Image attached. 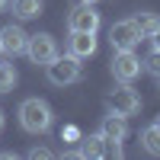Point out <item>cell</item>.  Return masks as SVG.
<instances>
[{"label":"cell","mask_w":160,"mask_h":160,"mask_svg":"<svg viewBox=\"0 0 160 160\" xmlns=\"http://www.w3.org/2000/svg\"><path fill=\"white\" fill-rule=\"evenodd\" d=\"M45 77H48V83L51 87H71L77 83L80 77H83V71H80V61L71 58V55H55L48 64H45Z\"/></svg>","instance_id":"obj_2"},{"label":"cell","mask_w":160,"mask_h":160,"mask_svg":"<svg viewBox=\"0 0 160 160\" xmlns=\"http://www.w3.org/2000/svg\"><path fill=\"white\" fill-rule=\"evenodd\" d=\"M0 128H3V112H0Z\"/></svg>","instance_id":"obj_20"},{"label":"cell","mask_w":160,"mask_h":160,"mask_svg":"<svg viewBox=\"0 0 160 160\" xmlns=\"http://www.w3.org/2000/svg\"><path fill=\"white\" fill-rule=\"evenodd\" d=\"M68 55L83 61L96 55V32H71L68 35Z\"/></svg>","instance_id":"obj_9"},{"label":"cell","mask_w":160,"mask_h":160,"mask_svg":"<svg viewBox=\"0 0 160 160\" xmlns=\"http://www.w3.org/2000/svg\"><path fill=\"white\" fill-rule=\"evenodd\" d=\"M29 157H32V160H48V157H55V154H51L48 148H32V151H29Z\"/></svg>","instance_id":"obj_17"},{"label":"cell","mask_w":160,"mask_h":160,"mask_svg":"<svg viewBox=\"0 0 160 160\" xmlns=\"http://www.w3.org/2000/svg\"><path fill=\"white\" fill-rule=\"evenodd\" d=\"M148 42H151L154 48H160V26H157V29H154V32L148 35Z\"/></svg>","instance_id":"obj_18"},{"label":"cell","mask_w":160,"mask_h":160,"mask_svg":"<svg viewBox=\"0 0 160 160\" xmlns=\"http://www.w3.org/2000/svg\"><path fill=\"white\" fill-rule=\"evenodd\" d=\"M26 42H29V35H26L22 26L10 22V26H3V29H0V51H3V55H10V58L26 55Z\"/></svg>","instance_id":"obj_8"},{"label":"cell","mask_w":160,"mask_h":160,"mask_svg":"<svg viewBox=\"0 0 160 160\" xmlns=\"http://www.w3.org/2000/svg\"><path fill=\"white\" fill-rule=\"evenodd\" d=\"M26 55H29V61L32 64H45L58 55V42H55V35L51 32H35V35H29V42H26Z\"/></svg>","instance_id":"obj_5"},{"label":"cell","mask_w":160,"mask_h":160,"mask_svg":"<svg viewBox=\"0 0 160 160\" xmlns=\"http://www.w3.org/2000/svg\"><path fill=\"white\" fill-rule=\"evenodd\" d=\"M55 122V115H51V106L38 96H29L19 102V125L22 131H29V135H45Z\"/></svg>","instance_id":"obj_1"},{"label":"cell","mask_w":160,"mask_h":160,"mask_svg":"<svg viewBox=\"0 0 160 160\" xmlns=\"http://www.w3.org/2000/svg\"><path fill=\"white\" fill-rule=\"evenodd\" d=\"M157 80H160V77H157Z\"/></svg>","instance_id":"obj_23"},{"label":"cell","mask_w":160,"mask_h":160,"mask_svg":"<svg viewBox=\"0 0 160 160\" xmlns=\"http://www.w3.org/2000/svg\"><path fill=\"white\" fill-rule=\"evenodd\" d=\"M77 154H80V157H102V135L96 131V135L83 138V144H80Z\"/></svg>","instance_id":"obj_14"},{"label":"cell","mask_w":160,"mask_h":160,"mask_svg":"<svg viewBox=\"0 0 160 160\" xmlns=\"http://www.w3.org/2000/svg\"><path fill=\"white\" fill-rule=\"evenodd\" d=\"M141 148L148 151L151 157H160V122H151L148 128L141 131Z\"/></svg>","instance_id":"obj_11"},{"label":"cell","mask_w":160,"mask_h":160,"mask_svg":"<svg viewBox=\"0 0 160 160\" xmlns=\"http://www.w3.org/2000/svg\"><path fill=\"white\" fill-rule=\"evenodd\" d=\"M106 102H109V112H118L125 118L141 112V96H138V90H131V83H122L118 90H112Z\"/></svg>","instance_id":"obj_4"},{"label":"cell","mask_w":160,"mask_h":160,"mask_svg":"<svg viewBox=\"0 0 160 160\" xmlns=\"http://www.w3.org/2000/svg\"><path fill=\"white\" fill-rule=\"evenodd\" d=\"M13 3V16L16 19H35L42 13V0H10Z\"/></svg>","instance_id":"obj_12"},{"label":"cell","mask_w":160,"mask_h":160,"mask_svg":"<svg viewBox=\"0 0 160 160\" xmlns=\"http://www.w3.org/2000/svg\"><path fill=\"white\" fill-rule=\"evenodd\" d=\"M83 3H96V0H83Z\"/></svg>","instance_id":"obj_21"},{"label":"cell","mask_w":160,"mask_h":160,"mask_svg":"<svg viewBox=\"0 0 160 160\" xmlns=\"http://www.w3.org/2000/svg\"><path fill=\"white\" fill-rule=\"evenodd\" d=\"M109 45L112 51H135L141 45V32H138V26L135 19H118L109 26Z\"/></svg>","instance_id":"obj_3"},{"label":"cell","mask_w":160,"mask_h":160,"mask_svg":"<svg viewBox=\"0 0 160 160\" xmlns=\"http://www.w3.org/2000/svg\"><path fill=\"white\" fill-rule=\"evenodd\" d=\"M157 122H160V118H157Z\"/></svg>","instance_id":"obj_22"},{"label":"cell","mask_w":160,"mask_h":160,"mask_svg":"<svg viewBox=\"0 0 160 160\" xmlns=\"http://www.w3.org/2000/svg\"><path fill=\"white\" fill-rule=\"evenodd\" d=\"M141 68L148 71V74H154V77H160V48H154L151 55L141 61Z\"/></svg>","instance_id":"obj_16"},{"label":"cell","mask_w":160,"mask_h":160,"mask_svg":"<svg viewBox=\"0 0 160 160\" xmlns=\"http://www.w3.org/2000/svg\"><path fill=\"white\" fill-rule=\"evenodd\" d=\"M16 68L13 64H0V93H10L13 87H16Z\"/></svg>","instance_id":"obj_15"},{"label":"cell","mask_w":160,"mask_h":160,"mask_svg":"<svg viewBox=\"0 0 160 160\" xmlns=\"http://www.w3.org/2000/svg\"><path fill=\"white\" fill-rule=\"evenodd\" d=\"M135 26H138L141 38H148L157 26H160V16H157V13H138V16H135Z\"/></svg>","instance_id":"obj_13"},{"label":"cell","mask_w":160,"mask_h":160,"mask_svg":"<svg viewBox=\"0 0 160 160\" xmlns=\"http://www.w3.org/2000/svg\"><path fill=\"white\" fill-rule=\"evenodd\" d=\"M109 71H112V77L118 80V83H131V80L141 74V58L135 55V51H115Z\"/></svg>","instance_id":"obj_7"},{"label":"cell","mask_w":160,"mask_h":160,"mask_svg":"<svg viewBox=\"0 0 160 160\" xmlns=\"http://www.w3.org/2000/svg\"><path fill=\"white\" fill-rule=\"evenodd\" d=\"M7 7H10V0H0V13H3V10H7Z\"/></svg>","instance_id":"obj_19"},{"label":"cell","mask_w":160,"mask_h":160,"mask_svg":"<svg viewBox=\"0 0 160 160\" xmlns=\"http://www.w3.org/2000/svg\"><path fill=\"white\" fill-rule=\"evenodd\" d=\"M99 135L109 138V141H125V138H128V118L118 115V112H109V115L99 122Z\"/></svg>","instance_id":"obj_10"},{"label":"cell","mask_w":160,"mask_h":160,"mask_svg":"<svg viewBox=\"0 0 160 160\" xmlns=\"http://www.w3.org/2000/svg\"><path fill=\"white\" fill-rule=\"evenodd\" d=\"M99 26H102V16L96 13L93 3H77L68 13V29L71 32H99Z\"/></svg>","instance_id":"obj_6"}]
</instances>
